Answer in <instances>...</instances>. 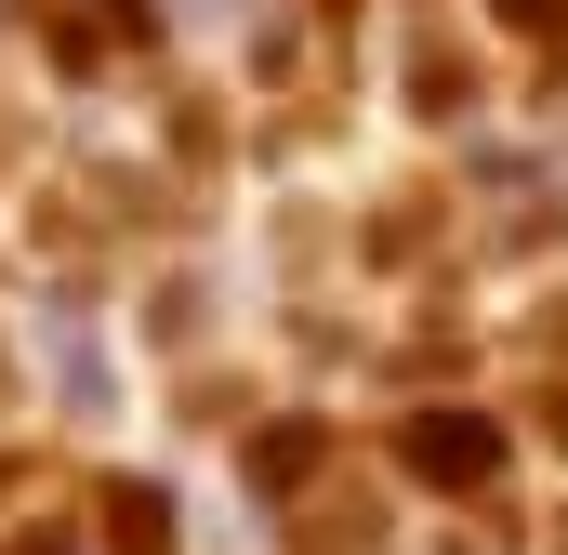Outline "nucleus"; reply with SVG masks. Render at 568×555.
Listing matches in <instances>:
<instances>
[{
	"label": "nucleus",
	"instance_id": "obj_1",
	"mask_svg": "<svg viewBox=\"0 0 568 555\" xmlns=\"http://www.w3.org/2000/svg\"><path fill=\"white\" fill-rule=\"evenodd\" d=\"M410 463H436V476H489V463H503V436H489V423H424V436H410Z\"/></svg>",
	"mask_w": 568,
	"mask_h": 555
}]
</instances>
